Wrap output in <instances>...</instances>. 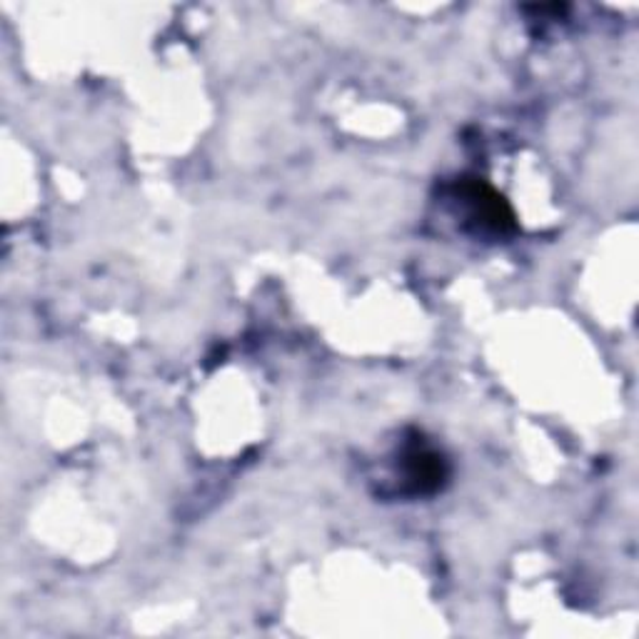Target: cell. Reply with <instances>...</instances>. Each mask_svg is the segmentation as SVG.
I'll return each instance as SVG.
<instances>
[{"instance_id":"1","label":"cell","mask_w":639,"mask_h":639,"mask_svg":"<svg viewBox=\"0 0 639 639\" xmlns=\"http://www.w3.org/2000/svg\"><path fill=\"white\" fill-rule=\"evenodd\" d=\"M405 477L415 492H432L440 488L442 477H445V465L438 453L415 445L405 453Z\"/></svg>"}]
</instances>
